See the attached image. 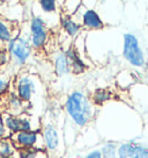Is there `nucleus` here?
<instances>
[{"instance_id": "10", "label": "nucleus", "mask_w": 148, "mask_h": 158, "mask_svg": "<svg viewBox=\"0 0 148 158\" xmlns=\"http://www.w3.org/2000/svg\"><path fill=\"white\" fill-rule=\"evenodd\" d=\"M65 55L68 59L69 69L72 70V72H74V73H84L87 66L82 62V59L78 56V52L73 49H68Z\"/></svg>"}, {"instance_id": "5", "label": "nucleus", "mask_w": 148, "mask_h": 158, "mask_svg": "<svg viewBox=\"0 0 148 158\" xmlns=\"http://www.w3.org/2000/svg\"><path fill=\"white\" fill-rule=\"evenodd\" d=\"M5 123L6 129H8L12 133H20V131H29L31 130V122L28 118L25 116H14V115H6L2 118Z\"/></svg>"}, {"instance_id": "18", "label": "nucleus", "mask_w": 148, "mask_h": 158, "mask_svg": "<svg viewBox=\"0 0 148 158\" xmlns=\"http://www.w3.org/2000/svg\"><path fill=\"white\" fill-rule=\"evenodd\" d=\"M40 6L45 13H53L57 10V4L53 0H41Z\"/></svg>"}, {"instance_id": "20", "label": "nucleus", "mask_w": 148, "mask_h": 158, "mask_svg": "<svg viewBox=\"0 0 148 158\" xmlns=\"http://www.w3.org/2000/svg\"><path fill=\"white\" fill-rule=\"evenodd\" d=\"M10 79L8 76H5V74H0V94L5 93L6 91L10 87Z\"/></svg>"}, {"instance_id": "22", "label": "nucleus", "mask_w": 148, "mask_h": 158, "mask_svg": "<svg viewBox=\"0 0 148 158\" xmlns=\"http://www.w3.org/2000/svg\"><path fill=\"white\" fill-rule=\"evenodd\" d=\"M6 127H5V123H4V120H2V118L0 116V139L1 138H4L5 137V135H6Z\"/></svg>"}, {"instance_id": "23", "label": "nucleus", "mask_w": 148, "mask_h": 158, "mask_svg": "<svg viewBox=\"0 0 148 158\" xmlns=\"http://www.w3.org/2000/svg\"><path fill=\"white\" fill-rule=\"evenodd\" d=\"M84 158H103L102 157V155H101V151H93V152H90V153H88L87 156Z\"/></svg>"}, {"instance_id": "17", "label": "nucleus", "mask_w": 148, "mask_h": 158, "mask_svg": "<svg viewBox=\"0 0 148 158\" xmlns=\"http://www.w3.org/2000/svg\"><path fill=\"white\" fill-rule=\"evenodd\" d=\"M111 97H112V93L109 89H96L94 93H93V100H94V102H96V104L99 105H102L103 102L110 100Z\"/></svg>"}, {"instance_id": "3", "label": "nucleus", "mask_w": 148, "mask_h": 158, "mask_svg": "<svg viewBox=\"0 0 148 158\" xmlns=\"http://www.w3.org/2000/svg\"><path fill=\"white\" fill-rule=\"evenodd\" d=\"M7 49L10 56L14 59V63L16 65L25 64L33 52V48L29 41L21 36H16L10 40L8 42Z\"/></svg>"}, {"instance_id": "21", "label": "nucleus", "mask_w": 148, "mask_h": 158, "mask_svg": "<svg viewBox=\"0 0 148 158\" xmlns=\"http://www.w3.org/2000/svg\"><path fill=\"white\" fill-rule=\"evenodd\" d=\"M37 151H35L33 149H22L20 151L21 158H34L36 156Z\"/></svg>"}, {"instance_id": "4", "label": "nucleus", "mask_w": 148, "mask_h": 158, "mask_svg": "<svg viewBox=\"0 0 148 158\" xmlns=\"http://www.w3.org/2000/svg\"><path fill=\"white\" fill-rule=\"evenodd\" d=\"M30 37L31 43L30 44L35 49H41L48 41V29L45 26L44 20L40 16H34L30 21Z\"/></svg>"}, {"instance_id": "6", "label": "nucleus", "mask_w": 148, "mask_h": 158, "mask_svg": "<svg viewBox=\"0 0 148 158\" xmlns=\"http://www.w3.org/2000/svg\"><path fill=\"white\" fill-rule=\"evenodd\" d=\"M12 141L14 145L16 144L18 147H21L22 149H33L38 142V133L34 130L20 131L12 137Z\"/></svg>"}, {"instance_id": "24", "label": "nucleus", "mask_w": 148, "mask_h": 158, "mask_svg": "<svg viewBox=\"0 0 148 158\" xmlns=\"http://www.w3.org/2000/svg\"><path fill=\"white\" fill-rule=\"evenodd\" d=\"M142 158H148V149H143V152H142Z\"/></svg>"}, {"instance_id": "15", "label": "nucleus", "mask_w": 148, "mask_h": 158, "mask_svg": "<svg viewBox=\"0 0 148 158\" xmlns=\"http://www.w3.org/2000/svg\"><path fill=\"white\" fill-rule=\"evenodd\" d=\"M15 145L12 139L1 138L0 139V158H10L14 155Z\"/></svg>"}, {"instance_id": "8", "label": "nucleus", "mask_w": 148, "mask_h": 158, "mask_svg": "<svg viewBox=\"0 0 148 158\" xmlns=\"http://www.w3.org/2000/svg\"><path fill=\"white\" fill-rule=\"evenodd\" d=\"M143 147L137 144H122L118 149L119 158H142Z\"/></svg>"}, {"instance_id": "14", "label": "nucleus", "mask_w": 148, "mask_h": 158, "mask_svg": "<svg viewBox=\"0 0 148 158\" xmlns=\"http://www.w3.org/2000/svg\"><path fill=\"white\" fill-rule=\"evenodd\" d=\"M54 69L58 76H64L69 71L68 59L65 54H59L54 59Z\"/></svg>"}, {"instance_id": "1", "label": "nucleus", "mask_w": 148, "mask_h": 158, "mask_svg": "<svg viewBox=\"0 0 148 158\" xmlns=\"http://www.w3.org/2000/svg\"><path fill=\"white\" fill-rule=\"evenodd\" d=\"M66 110L75 124L82 127L93 118V107L87 97L81 92H73L66 100Z\"/></svg>"}, {"instance_id": "2", "label": "nucleus", "mask_w": 148, "mask_h": 158, "mask_svg": "<svg viewBox=\"0 0 148 158\" xmlns=\"http://www.w3.org/2000/svg\"><path fill=\"white\" fill-rule=\"evenodd\" d=\"M123 55L125 59L130 62V64L133 66L140 68L145 65V56L140 45H139L138 39L133 34L124 35V50Z\"/></svg>"}, {"instance_id": "9", "label": "nucleus", "mask_w": 148, "mask_h": 158, "mask_svg": "<svg viewBox=\"0 0 148 158\" xmlns=\"http://www.w3.org/2000/svg\"><path fill=\"white\" fill-rule=\"evenodd\" d=\"M82 23L84 27L90 28V29H102L104 27L97 12L93 10H87L82 14Z\"/></svg>"}, {"instance_id": "13", "label": "nucleus", "mask_w": 148, "mask_h": 158, "mask_svg": "<svg viewBox=\"0 0 148 158\" xmlns=\"http://www.w3.org/2000/svg\"><path fill=\"white\" fill-rule=\"evenodd\" d=\"M13 39V26L8 21L0 19V43L10 42Z\"/></svg>"}, {"instance_id": "11", "label": "nucleus", "mask_w": 148, "mask_h": 158, "mask_svg": "<svg viewBox=\"0 0 148 158\" xmlns=\"http://www.w3.org/2000/svg\"><path fill=\"white\" fill-rule=\"evenodd\" d=\"M44 135V141L46 144V148L53 151L58 148V144H59V137H58V133L54 127L52 126H46L43 131Z\"/></svg>"}, {"instance_id": "19", "label": "nucleus", "mask_w": 148, "mask_h": 158, "mask_svg": "<svg viewBox=\"0 0 148 158\" xmlns=\"http://www.w3.org/2000/svg\"><path fill=\"white\" fill-rule=\"evenodd\" d=\"M101 155L103 158H117L116 155V147L112 144H107L101 151Z\"/></svg>"}, {"instance_id": "7", "label": "nucleus", "mask_w": 148, "mask_h": 158, "mask_svg": "<svg viewBox=\"0 0 148 158\" xmlns=\"http://www.w3.org/2000/svg\"><path fill=\"white\" fill-rule=\"evenodd\" d=\"M35 92V83L29 77H21L18 81V97L27 102L31 99V95Z\"/></svg>"}, {"instance_id": "16", "label": "nucleus", "mask_w": 148, "mask_h": 158, "mask_svg": "<svg viewBox=\"0 0 148 158\" xmlns=\"http://www.w3.org/2000/svg\"><path fill=\"white\" fill-rule=\"evenodd\" d=\"M61 26H63L64 30L69 35V36L76 35L78 34V31L80 30V28H81V26H80L78 22L73 21L69 16H67V18H63V19H61Z\"/></svg>"}, {"instance_id": "12", "label": "nucleus", "mask_w": 148, "mask_h": 158, "mask_svg": "<svg viewBox=\"0 0 148 158\" xmlns=\"http://www.w3.org/2000/svg\"><path fill=\"white\" fill-rule=\"evenodd\" d=\"M23 101L21 100L18 94L10 93L8 98H7V108L10 110V115H14L18 116L19 114L23 112Z\"/></svg>"}]
</instances>
